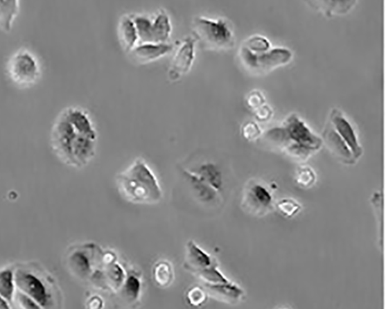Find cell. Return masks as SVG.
<instances>
[{"instance_id":"5bb4252c","label":"cell","mask_w":386,"mask_h":309,"mask_svg":"<svg viewBox=\"0 0 386 309\" xmlns=\"http://www.w3.org/2000/svg\"><path fill=\"white\" fill-rule=\"evenodd\" d=\"M175 48V44L171 43H138L130 53L134 62L147 63L152 62Z\"/></svg>"},{"instance_id":"ac0fdd59","label":"cell","mask_w":386,"mask_h":309,"mask_svg":"<svg viewBox=\"0 0 386 309\" xmlns=\"http://www.w3.org/2000/svg\"><path fill=\"white\" fill-rule=\"evenodd\" d=\"M203 288L207 293L211 294L216 299L233 304L239 301L243 297V291L238 285L231 281L225 284H203Z\"/></svg>"},{"instance_id":"5b68a950","label":"cell","mask_w":386,"mask_h":309,"mask_svg":"<svg viewBox=\"0 0 386 309\" xmlns=\"http://www.w3.org/2000/svg\"><path fill=\"white\" fill-rule=\"evenodd\" d=\"M193 36L207 49L225 50L234 44V26L226 18L198 15L193 19Z\"/></svg>"},{"instance_id":"7402d4cb","label":"cell","mask_w":386,"mask_h":309,"mask_svg":"<svg viewBox=\"0 0 386 309\" xmlns=\"http://www.w3.org/2000/svg\"><path fill=\"white\" fill-rule=\"evenodd\" d=\"M19 11V1H0V28L10 31Z\"/></svg>"},{"instance_id":"603a6c76","label":"cell","mask_w":386,"mask_h":309,"mask_svg":"<svg viewBox=\"0 0 386 309\" xmlns=\"http://www.w3.org/2000/svg\"><path fill=\"white\" fill-rule=\"evenodd\" d=\"M15 268L6 267L0 270V295L9 303H12L16 292Z\"/></svg>"},{"instance_id":"e0dca14e","label":"cell","mask_w":386,"mask_h":309,"mask_svg":"<svg viewBox=\"0 0 386 309\" xmlns=\"http://www.w3.org/2000/svg\"><path fill=\"white\" fill-rule=\"evenodd\" d=\"M173 32V24L168 12L161 8L152 15V42L166 43Z\"/></svg>"},{"instance_id":"44dd1931","label":"cell","mask_w":386,"mask_h":309,"mask_svg":"<svg viewBox=\"0 0 386 309\" xmlns=\"http://www.w3.org/2000/svg\"><path fill=\"white\" fill-rule=\"evenodd\" d=\"M314 8L323 12L326 16L342 15L353 8L356 1H313L309 2Z\"/></svg>"},{"instance_id":"f1b7e54d","label":"cell","mask_w":386,"mask_h":309,"mask_svg":"<svg viewBox=\"0 0 386 309\" xmlns=\"http://www.w3.org/2000/svg\"><path fill=\"white\" fill-rule=\"evenodd\" d=\"M280 212L286 217H292L301 210V206L294 200L283 199L277 204Z\"/></svg>"},{"instance_id":"cb8c5ba5","label":"cell","mask_w":386,"mask_h":309,"mask_svg":"<svg viewBox=\"0 0 386 309\" xmlns=\"http://www.w3.org/2000/svg\"><path fill=\"white\" fill-rule=\"evenodd\" d=\"M154 280L160 287H168L174 279L173 267L168 261H159L153 268Z\"/></svg>"},{"instance_id":"2e32d148","label":"cell","mask_w":386,"mask_h":309,"mask_svg":"<svg viewBox=\"0 0 386 309\" xmlns=\"http://www.w3.org/2000/svg\"><path fill=\"white\" fill-rule=\"evenodd\" d=\"M186 268L192 273L211 267L213 265V258L208 253L195 243L189 240L186 245Z\"/></svg>"},{"instance_id":"f546056e","label":"cell","mask_w":386,"mask_h":309,"mask_svg":"<svg viewBox=\"0 0 386 309\" xmlns=\"http://www.w3.org/2000/svg\"><path fill=\"white\" fill-rule=\"evenodd\" d=\"M187 298L189 303L195 306H199L206 300V291L203 288L194 287L188 291Z\"/></svg>"},{"instance_id":"4fadbf2b","label":"cell","mask_w":386,"mask_h":309,"mask_svg":"<svg viewBox=\"0 0 386 309\" xmlns=\"http://www.w3.org/2000/svg\"><path fill=\"white\" fill-rule=\"evenodd\" d=\"M322 142L327 145L334 156L345 164H353L356 162L353 154L343 139L338 135L333 125L328 121L325 125L322 136Z\"/></svg>"},{"instance_id":"30bf717a","label":"cell","mask_w":386,"mask_h":309,"mask_svg":"<svg viewBox=\"0 0 386 309\" xmlns=\"http://www.w3.org/2000/svg\"><path fill=\"white\" fill-rule=\"evenodd\" d=\"M274 196L268 187L263 184L252 182L246 187L243 197V205L249 212L261 214L268 212L273 206Z\"/></svg>"},{"instance_id":"8992f818","label":"cell","mask_w":386,"mask_h":309,"mask_svg":"<svg viewBox=\"0 0 386 309\" xmlns=\"http://www.w3.org/2000/svg\"><path fill=\"white\" fill-rule=\"evenodd\" d=\"M6 70L12 82L21 87L35 84L42 73L38 57L27 48L13 52L6 62Z\"/></svg>"},{"instance_id":"4dcf8cb0","label":"cell","mask_w":386,"mask_h":309,"mask_svg":"<svg viewBox=\"0 0 386 309\" xmlns=\"http://www.w3.org/2000/svg\"><path fill=\"white\" fill-rule=\"evenodd\" d=\"M261 134L260 127L254 122H248L242 127V135L247 139H255L258 138Z\"/></svg>"},{"instance_id":"3957f363","label":"cell","mask_w":386,"mask_h":309,"mask_svg":"<svg viewBox=\"0 0 386 309\" xmlns=\"http://www.w3.org/2000/svg\"><path fill=\"white\" fill-rule=\"evenodd\" d=\"M118 189L134 204H157L162 198L159 181L145 160L138 159L117 176Z\"/></svg>"},{"instance_id":"d6a6232c","label":"cell","mask_w":386,"mask_h":309,"mask_svg":"<svg viewBox=\"0 0 386 309\" xmlns=\"http://www.w3.org/2000/svg\"><path fill=\"white\" fill-rule=\"evenodd\" d=\"M272 115V109L267 105H263L255 110V116L261 121L269 119Z\"/></svg>"},{"instance_id":"e575fe53","label":"cell","mask_w":386,"mask_h":309,"mask_svg":"<svg viewBox=\"0 0 386 309\" xmlns=\"http://www.w3.org/2000/svg\"><path fill=\"white\" fill-rule=\"evenodd\" d=\"M282 309H284V308H282Z\"/></svg>"},{"instance_id":"836d02e7","label":"cell","mask_w":386,"mask_h":309,"mask_svg":"<svg viewBox=\"0 0 386 309\" xmlns=\"http://www.w3.org/2000/svg\"><path fill=\"white\" fill-rule=\"evenodd\" d=\"M10 303L0 295V309H11Z\"/></svg>"},{"instance_id":"7c38bea8","label":"cell","mask_w":386,"mask_h":309,"mask_svg":"<svg viewBox=\"0 0 386 309\" xmlns=\"http://www.w3.org/2000/svg\"><path fill=\"white\" fill-rule=\"evenodd\" d=\"M180 172L193 196L199 202L207 206H213L219 202L220 192L188 171L186 168L180 166Z\"/></svg>"},{"instance_id":"ffe728a7","label":"cell","mask_w":386,"mask_h":309,"mask_svg":"<svg viewBox=\"0 0 386 309\" xmlns=\"http://www.w3.org/2000/svg\"><path fill=\"white\" fill-rule=\"evenodd\" d=\"M141 281L137 272L130 270L126 273V276L123 284L118 290V292L128 304H133L137 302L141 295Z\"/></svg>"},{"instance_id":"9a60e30c","label":"cell","mask_w":386,"mask_h":309,"mask_svg":"<svg viewBox=\"0 0 386 309\" xmlns=\"http://www.w3.org/2000/svg\"><path fill=\"white\" fill-rule=\"evenodd\" d=\"M188 171H191L196 177L209 186L214 188L216 191L221 193L223 185V176L219 166L209 161H205L198 164H195L192 167H185Z\"/></svg>"},{"instance_id":"484cf974","label":"cell","mask_w":386,"mask_h":309,"mask_svg":"<svg viewBox=\"0 0 386 309\" xmlns=\"http://www.w3.org/2000/svg\"><path fill=\"white\" fill-rule=\"evenodd\" d=\"M12 303L17 309H43L35 300H33L28 295L16 290Z\"/></svg>"},{"instance_id":"d6986e66","label":"cell","mask_w":386,"mask_h":309,"mask_svg":"<svg viewBox=\"0 0 386 309\" xmlns=\"http://www.w3.org/2000/svg\"><path fill=\"white\" fill-rule=\"evenodd\" d=\"M118 33L120 43L123 49L130 53L139 42L137 26L130 13H126L121 17L118 26Z\"/></svg>"},{"instance_id":"9c48e42d","label":"cell","mask_w":386,"mask_h":309,"mask_svg":"<svg viewBox=\"0 0 386 309\" xmlns=\"http://www.w3.org/2000/svg\"><path fill=\"white\" fill-rule=\"evenodd\" d=\"M196 42L198 39L193 35H188L176 44L168 69V76L171 80H177L191 70L195 56Z\"/></svg>"},{"instance_id":"ba28073f","label":"cell","mask_w":386,"mask_h":309,"mask_svg":"<svg viewBox=\"0 0 386 309\" xmlns=\"http://www.w3.org/2000/svg\"><path fill=\"white\" fill-rule=\"evenodd\" d=\"M96 245L85 244L69 250L66 264L70 272L76 278L85 280L91 276L92 265L96 264Z\"/></svg>"},{"instance_id":"7a4b0ae2","label":"cell","mask_w":386,"mask_h":309,"mask_svg":"<svg viewBox=\"0 0 386 309\" xmlns=\"http://www.w3.org/2000/svg\"><path fill=\"white\" fill-rule=\"evenodd\" d=\"M263 139L301 162L313 156L323 145L322 138L296 114H291L281 125L268 130Z\"/></svg>"},{"instance_id":"4316f807","label":"cell","mask_w":386,"mask_h":309,"mask_svg":"<svg viewBox=\"0 0 386 309\" xmlns=\"http://www.w3.org/2000/svg\"><path fill=\"white\" fill-rule=\"evenodd\" d=\"M250 51L254 52L266 51L270 49V44L269 40L261 36H254L246 40L243 44Z\"/></svg>"},{"instance_id":"6da1fadb","label":"cell","mask_w":386,"mask_h":309,"mask_svg":"<svg viewBox=\"0 0 386 309\" xmlns=\"http://www.w3.org/2000/svg\"><path fill=\"white\" fill-rule=\"evenodd\" d=\"M98 131L90 114L79 106L66 107L53 123L50 135L52 151L62 162L82 168L96 156Z\"/></svg>"},{"instance_id":"277c9868","label":"cell","mask_w":386,"mask_h":309,"mask_svg":"<svg viewBox=\"0 0 386 309\" xmlns=\"http://www.w3.org/2000/svg\"><path fill=\"white\" fill-rule=\"evenodd\" d=\"M15 281L17 290L28 295L43 309H53L55 306V281L44 270L29 266L15 267Z\"/></svg>"},{"instance_id":"1f68e13d","label":"cell","mask_w":386,"mask_h":309,"mask_svg":"<svg viewBox=\"0 0 386 309\" xmlns=\"http://www.w3.org/2000/svg\"><path fill=\"white\" fill-rule=\"evenodd\" d=\"M247 105L252 109L256 110L264 105L265 99L259 91H254L249 94L247 99Z\"/></svg>"},{"instance_id":"d4e9b609","label":"cell","mask_w":386,"mask_h":309,"mask_svg":"<svg viewBox=\"0 0 386 309\" xmlns=\"http://www.w3.org/2000/svg\"><path fill=\"white\" fill-rule=\"evenodd\" d=\"M193 274L201 279L203 284H225L230 281L215 265L207 267L205 270L193 272Z\"/></svg>"},{"instance_id":"8fae6325","label":"cell","mask_w":386,"mask_h":309,"mask_svg":"<svg viewBox=\"0 0 386 309\" xmlns=\"http://www.w3.org/2000/svg\"><path fill=\"white\" fill-rule=\"evenodd\" d=\"M328 122L347 144L356 161L360 159L363 150L357 132L347 117L340 109L335 107L330 112Z\"/></svg>"},{"instance_id":"52a82bcc","label":"cell","mask_w":386,"mask_h":309,"mask_svg":"<svg viewBox=\"0 0 386 309\" xmlns=\"http://www.w3.org/2000/svg\"><path fill=\"white\" fill-rule=\"evenodd\" d=\"M239 57L241 64L249 71L263 73L288 63L292 58V52L284 48H274L266 51L254 52L242 45Z\"/></svg>"},{"instance_id":"83f0119b","label":"cell","mask_w":386,"mask_h":309,"mask_svg":"<svg viewBox=\"0 0 386 309\" xmlns=\"http://www.w3.org/2000/svg\"><path fill=\"white\" fill-rule=\"evenodd\" d=\"M316 179L315 172L309 167H303L297 173V183L303 187L313 186Z\"/></svg>"}]
</instances>
